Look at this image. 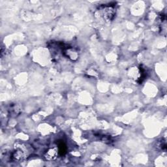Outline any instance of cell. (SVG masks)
Wrapping results in <instances>:
<instances>
[{
  "label": "cell",
  "mask_w": 167,
  "mask_h": 167,
  "mask_svg": "<svg viewBox=\"0 0 167 167\" xmlns=\"http://www.w3.org/2000/svg\"><path fill=\"white\" fill-rule=\"evenodd\" d=\"M10 157L14 161H20L24 158V153L20 150H16L12 153Z\"/></svg>",
  "instance_id": "cell-1"
},
{
  "label": "cell",
  "mask_w": 167,
  "mask_h": 167,
  "mask_svg": "<svg viewBox=\"0 0 167 167\" xmlns=\"http://www.w3.org/2000/svg\"><path fill=\"white\" fill-rule=\"evenodd\" d=\"M65 53L67 57H69V58L73 60H75L78 58L77 52L73 48H67Z\"/></svg>",
  "instance_id": "cell-2"
},
{
  "label": "cell",
  "mask_w": 167,
  "mask_h": 167,
  "mask_svg": "<svg viewBox=\"0 0 167 167\" xmlns=\"http://www.w3.org/2000/svg\"><path fill=\"white\" fill-rule=\"evenodd\" d=\"M105 10V13H104V17H105V19H107V20H111L112 18H113L114 12H113V9L111 8H107Z\"/></svg>",
  "instance_id": "cell-3"
},
{
  "label": "cell",
  "mask_w": 167,
  "mask_h": 167,
  "mask_svg": "<svg viewBox=\"0 0 167 167\" xmlns=\"http://www.w3.org/2000/svg\"><path fill=\"white\" fill-rule=\"evenodd\" d=\"M56 154H57V153H56L55 149H50L48 151H47L46 154H45V157L46 160H53L56 157Z\"/></svg>",
  "instance_id": "cell-4"
},
{
  "label": "cell",
  "mask_w": 167,
  "mask_h": 167,
  "mask_svg": "<svg viewBox=\"0 0 167 167\" xmlns=\"http://www.w3.org/2000/svg\"><path fill=\"white\" fill-rule=\"evenodd\" d=\"M58 149H59V153L61 155H64L66 153L67 151V147L65 143L62 141L58 142Z\"/></svg>",
  "instance_id": "cell-5"
},
{
  "label": "cell",
  "mask_w": 167,
  "mask_h": 167,
  "mask_svg": "<svg viewBox=\"0 0 167 167\" xmlns=\"http://www.w3.org/2000/svg\"><path fill=\"white\" fill-rule=\"evenodd\" d=\"M157 148H159L160 150H164L166 149V143L163 141H160V142H158L157 144Z\"/></svg>",
  "instance_id": "cell-6"
}]
</instances>
